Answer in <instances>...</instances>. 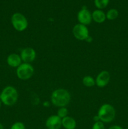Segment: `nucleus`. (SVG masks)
I'll use <instances>...</instances> for the list:
<instances>
[{
    "label": "nucleus",
    "mask_w": 128,
    "mask_h": 129,
    "mask_svg": "<svg viewBox=\"0 0 128 129\" xmlns=\"http://www.w3.org/2000/svg\"><path fill=\"white\" fill-rule=\"evenodd\" d=\"M71 100V95L67 89L59 88L54 90L51 95V102L57 107H65Z\"/></svg>",
    "instance_id": "obj_1"
},
{
    "label": "nucleus",
    "mask_w": 128,
    "mask_h": 129,
    "mask_svg": "<svg viewBox=\"0 0 128 129\" xmlns=\"http://www.w3.org/2000/svg\"><path fill=\"white\" fill-rule=\"evenodd\" d=\"M18 99V93L15 88L8 86L3 89L0 94V100L6 106H13L17 102Z\"/></svg>",
    "instance_id": "obj_2"
},
{
    "label": "nucleus",
    "mask_w": 128,
    "mask_h": 129,
    "mask_svg": "<svg viewBox=\"0 0 128 129\" xmlns=\"http://www.w3.org/2000/svg\"><path fill=\"white\" fill-rule=\"evenodd\" d=\"M97 115L103 123H110L115 117V110L111 105L105 103L99 108Z\"/></svg>",
    "instance_id": "obj_3"
},
{
    "label": "nucleus",
    "mask_w": 128,
    "mask_h": 129,
    "mask_svg": "<svg viewBox=\"0 0 128 129\" xmlns=\"http://www.w3.org/2000/svg\"><path fill=\"white\" fill-rule=\"evenodd\" d=\"M11 23L14 28L18 31H23L28 26L26 18L20 13H15L11 16Z\"/></svg>",
    "instance_id": "obj_4"
},
{
    "label": "nucleus",
    "mask_w": 128,
    "mask_h": 129,
    "mask_svg": "<svg viewBox=\"0 0 128 129\" xmlns=\"http://www.w3.org/2000/svg\"><path fill=\"white\" fill-rule=\"evenodd\" d=\"M34 74V68L29 63H23L16 69V76L21 80H28Z\"/></svg>",
    "instance_id": "obj_5"
},
{
    "label": "nucleus",
    "mask_w": 128,
    "mask_h": 129,
    "mask_svg": "<svg viewBox=\"0 0 128 129\" xmlns=\"http://www.w3.org/2000/svg\"><path fill=\"white\" fill-rule=\"evenodd\" d=\"M74 37L79 40H87L89 37V31L86 25L78 23L74 26L72 30Z\"/></svg>",
    "instance_id": "obj_6"
},
{
    "label": "nucleus",
    "mask_w": 128,
    "mask_h": 129,
    "mask_svg": "<svg viewBox=\"0 0 128 129\" xmlns=\"http://www.w3.org/2000/svg\"><path fill=\"white\" fill-rule=\"evenodd\" d=\"M36 56V53L34 49L31 47H26L23 49L20 54V57L24 63H29L33 62Z\"/></svg>",
    "instance_id": "obj_7"
},
{
    "label": "nucleus",
    "mask_w": 128,
    "mask_h": 129,
    "mask_svg": "<svg viewBox=\"0 0 128 129\" xmlns=\"http://www.w3.org/2000/svg\"><path fill=\"white\" fill-rule=\"evenodd\" d=\"M110 79V73L107 71H102L97 76L95 84L99 88H104L109 84Z\"/></svg>",
    "instance_id": "obj_8"
},
{
    "label": "nucleus",
    "mask_w": 128,
    "mask_h": 129,
    "mask_svg": "<svg viewBox=\"0 0 128 129\" xmlns=\"http://www.w3.org/2000/svg\"><path fill=\"white\" fill-rule=\"evenodd\" d=\"M77 20L79 21V23L87 26L92 22V14L87 9L83 8L78 13Z\"/></svg>",
    "instance_id": "obj_9"
},
{
    "label": "nucleus",
    "mask_w": 128,
    "mask_h": 129,
    "mask_svg": "<svg viewBox=\"0 0 128 129\" xmlns=\"http://www.w3.org/2000/svg\"><path fill=\"white\" fill-rule=\"evenodd\" d=\"M45 125L48 129H60L61 126V118L58 115H51L46 119Z\"/></svg>",
    "instance_id": "obj_10"
},
{
    "label": "nucleus",
    "mask_w": 128,
    "mask_h": 129,
    "mask_svg": "<svg viewBox=\"0 0 128 129\" xmlns=\"http://www.w3.org/2000/svg\"><path fill=\"white\" fill-rule=\"evenodd\" d=\"M7 64H8L9 66L11 67V68H18L19 66L21 64V58L20 55L15 53H13V54H10L8 56L7 59Z\"/></svg>",
    "instance_id": "obj_11"
},
{
    "label": "nucleus",
    "mask_w": 128,
    "mask_h": 129,
    "mask_svg": "<svg viewBox=\"0 0 128 129\" xmlns=\"http://www.w3.org/2000/svg\"><path fill=\"white\" fill-rule=\"evenodd\" d=\"M61 126L65 129H75L77 122L74 118L67 116L61 119Z\"/></svg>",
    "instance_id": "obj_12"
},
{
    "label": "nucleus",
    "mask_w": 128,
    "mask_h": 129,
    "mask_svg": "<svg viewBox=\"0 0 128 129\" xmlns=\"http://www.w3.org/2000/svg\"><path fill=\"white\" fill-rule=\"evenodd\" d=\"M92 18L95 22L97 23H102L104 22L106 19V14L100 10H97L93 11L92 13Z\"/></svg>",
    "instance_id": "obj_13"
},
{
    "label": "nucleus",
    "mask_w": 128,
    "mask_h": 129,
    "mask_svg": "<svg viewBox=\"0 0 128 129\" xmlns=\"http://www.w3.org/2000/svg\"><path fill=\"white\" fill-rule=\"evenodd\" d=\"M82 83L85 86L91 88L95 85V79L90 76H86L82 79Z\"/></svg>",
    "instance_id": "obj_14"
},
{
    "label": "nucleus",
    "mask_w": 128,
    "mask_h": 129,
    "mask_svg": "<svg viewBox=\"0 0 128 129\" xmlns=\"http://www.w3.org/2000/svg\"><path fill=\"white\" fill-rule=\"evenodd\" d=\"M119 16V12L116 9H110L106 14V18L109 20H114Z\"/></svg>",
    "instance_id": "obj_15"
},
{
    "label": "nucleus",
    "mask_w": 128,
    "mask_h": 129,
    "mask_svg": "<svg viewBox=\"0 0 128 129\" xmlns=\"http://www.w3.org/2000/svg\"><path fill=\"white\" fill-rule=\"evenodd\" d=\"M109 0H95L94 3L95 6L99 10L104 9L108 5Z\"/></svg>",
    "instance_id": "obj_16"
},
{
    "label": "nucleus",
    "mask_w": 128,
    "mask_h": 129,
    "mask_svg": "<svg viewBox=\"0 0 128 129\" xmlns=\"http://www.w3.org/2000/svg\"><path fill=\"white\" fill-rule=\"evenodd\" d=\"M68 114H69V111H68L67 108L66 107H60L58 110L56 115H58L60 118H61L62 119L64 117L68 116Z\"/></svg>",
    "instance_id": "obj_17"
},
{
    "label": "nucleus",
    "mask_w": 128,
    "mask_h": 129,
    "mask_svg": "<svg viewBox=\"0 0 128 129\" xmlns=\"http://www.w3.org/2000/svg\"><path fill=\"white\" fill-rule=\"evenodd\" d=\"M25 125L23 122H16L11 125L10 129H25Z\"/></svg>",
    "instance_id": "obj_18"
},
{
    "label": "nucleus",
    "mask_w": 128,
    "mask_h": 129,
    "mask_svg": "<svg viewBox=\"0 0 128 129\" xmlns=\"http://www.w3.org/2000/svg\"><path fill=\"white\" fill-rule=\"evenodd\" d=\"M92 129H105L104 123H103L101 121H97V122H94Z\"/></svg>",
    "instance_id": "obj_19"
},
{
    "label": "nucleus",
    "mask_w": 128,
    "mask_h": 129,
    "mask_svg": "<svg viewBox=\"0 0 128 129\" xmlns=\"http://www.w3.org/2000/svg\"><path fill=\"white\" fill-rule=\"evenodd\" d=\"M108 129H124L121 126L118 125H114L110 126Z\"/></svg>",
    "instance_id": "obj_20"
},
{
    "label": "nucleus",
    "mask_w": 128,
    "mask_h": 129,
    "mask_svg": "<svg viewBox=\"0 0 128 129\" xmlns=\"http://www.w3.org/2000/svg\"><path fill=\"white\" fill-rule=\"evenodd\" d=\"M0 129H4V127L1 123H0Z\"/></svg>",
    "instance_id": "obj_21"
},
{
    "label": "nucleus",
    "mask_w": 128,
    "mask_h": 129,
    "mask_svg": "<svg viewBox=\"0 0 128 129\" xmlns=\"http://www.w3.org/2000/svg\"><path fill=\"white\" fill-rule=\"evenodd\" d=\"M1 100H0V108H1Z\"/></svg>",
    "instance_id": "obj_22"
},
{
    "label": "nucleus",
    "mask_w": 128,
    "mask_h": 129,
    "mask_svg": "<svg viewBox=\"0 0 128 129\" xmlns=\"http://www.w3.org/2000/svg\"><path fill=\"white\" fill-rule=\"evenodd\" d=\"M126 129H128V127H127V128H126Z\"/></svg>",
    "instance_id": "obj_23"
}]
</instances>
